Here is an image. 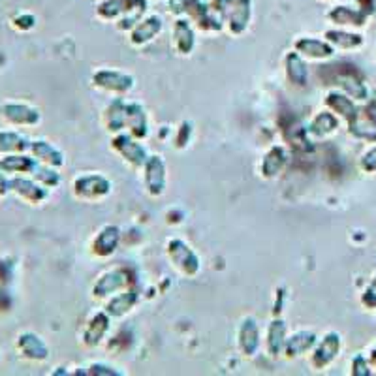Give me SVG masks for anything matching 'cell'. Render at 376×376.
<instances>
[{
    "label": "cell",
    "mask_w": 376,
    "mask_h": 376,
    "mask_svg": "<svg viewBox=\"0 0 376 376\" xmlns=\"http://www.w3.org/2000/svg\"><path fill=\"white\" fill-rule=\"evenodd\" d=\"M145 183L153 196H160L166 188V166L160 156H151L145 162Z\"/></svg>",
    "instance_id": "cell-4"
},
{
    "label": "cell",
    "mask_w": 376,
    "mask_h": 376,
    "mask_svg": "<svg viewBox=\"0 0 376 376\" xmlns=\"http://www.w3.org/2000/svg\"><path fill=\"white\" fill-rule=\"evenodd\" d=\"M118 229L115 226H108L103 228L98 236H96L95 243H92V249L98 256H110L111 252L117 249L118 243Z\"/></svg>",
    "instance_id": "cell-15"
},
{
    "label": "cell",
    "mask_w": 376,
    "mask_h": 376,
    "mask_svg": "<svg viewBox=\"0 0 376 376\" xmlns=\"http://www.w3.org/2000/svg\"><path fill=\"white\" fill-rule=\"evenodd\" d=\"M173 38H175V45H177V49L181 53H190L194 49V44H196V40H194V30L186 21L183 19H179L175 23V29H173Z\"/></svg>",
    "instance_id": "cell-20"
},
{
    "label": "cell",
    "mask_w": 376,
    "mask_h": 376,
    "mask_svg": "<svg viewBox=\"0 0 376 376\" xmlns=\"http://www.w3.org/2000/svg\"><path fill=\"white\" fill-rule=\"evenodd\" d=\"M92 82L98 87L105 90H113V92H126L134 87V79L130 75L121 74V72H113V70H100L96 72Z\"/></svg>",
    "instance_id": "cell-3"
},
{
    "label": "cell",
    "mask_w": 376,
    "mask_h": 376,
    "mask_svg": "<svg viewBox=\"0 0 376 376\" xmlns=\"http://www.w3.org/2000/svg\"><path fill=\"white\" fill-rule=\"evenodd\" d=\"M295 49L303 55H307L310 59H327L333 55V47L327 42L314 40V38H301L297 40Z\"/></svg>",
    "instance_id": "cell-11"
},
{
    "label": "cell",
    "mask_w": 376,
    "mask_h": 376,
    "mask_svg": "<svg viewBox=\"0 0 376 376\" xmlns=\"http://www.w3.org/2000/svg\"><path fill=\"white\" fill-rule=\"evenodd\" d=\"M286 74L295 87L307 85V64L297 53H290L286 57Z\"/></svg>",
    "instance_id": "cell-17"
},
{
    "label": "cell",
    "mask_w": 376,
    "mask_h": 376,
    "mask_svg": "<svg viewBox=\"0 0 376 376\" xmlns=\"http://www.w3.org/2000/svg\"><path fill=\"white\" fill-rule=\"evenodd\" d=\"M284 342H286V325L281 320H275L269 327V339H267L269 352L277 355L284 348Z\"/></svg>",
    "instance_id": "cell-25"
},
{
    "label": "cell",
    "mask_w": 376,
    "mask_h": 376,
    "mask_svg": "<svg viewBox=\"0 0 376 376\" xmlns=\"http://www.w3.org/2000/svg\"><path fill=\"white\" fill-rule=\"evenodd\" d=\"M337 118L333 113H320L312 123H310V132L314 134V136H320V138H324L327 134H331L337 130Z\"/></svg>",
    "instance_id": "cell-26"
},
{
    "label": "cell",
    "mask_w": 376,
    "mask_h": 376,
    "mask_svg": "<svg viewBox=\"0 0 376 376\" xmlns=\"http://www.w3.org/2000/svg\"><path fill=\"white\" fill-rule=\"evenodd\" d=\"M186 2H188V0H170V4H171V8H173V12H175V14L185 12Z\"/></svg>",
    "instance_id": "cell-35"
},
{
    "label": "cell",
    "mask_w": 376,
    "mask_h": 376,
    "mask_svg": "<svg viewBox=\"0 0 376 376\" xmlns=\"http://www.w3.org/2000/svg\"><path fill=\"white\" fill-rule=\"evenodd\" d=\"M371 363H373V365L376 367V350H373V352H371Z\"/></svg>",
    "instance_id": "cell-36"
},
{
    "label": "cell",
    "mask_w": 376,
    "mask_h": 376,
    "mask_svg": "<svg viewBox=\"0 0 376 376\" xmlns=\"http://www.w3.org/2000/svg\"><path fill=\"white\" fill-rule=\"evenodd\" d=\"M138 301V295L136 292H123V294H118L117 297H113L110 303H108V307H105V312L110 314V316H123L125 312L132 309L134 305Z\"/></svg>",
    "instance_id": "cell-23"
},
{
    "label": "cell",
    "mask_w": 376,
    "mask_h": 376,
    "mask_svg": "<svg viewBox=\"0 0 376 376\" xmlns=\"http://www.w3.org/2000/svg\"><path fill=\"white\" fill-rule=\"evenodd\" d=\"M352 375L354 376H369L371 369L367 362H365V358L363 355H355L354 362H352Z\"/></svg>",
    "instance_id": "cell-30"
},
{
    "label": "cell",
    "mask_w": 376,
    "mask_h": 376,
    "mask_svg": "<svg viewBox=\"0 0 376 376\" xmlns=\"http://www.w3.org/2000/svg\"><path fill=\"white\" fill-rule=\"evenodd\" d=\"M162 30V19L160 17H149L143 23H140L132 32V44L141 45V44H147L149 40H153V38L158 34Z\"/></svg>",
    "instance_id": "cell-16"
},
{
    "label": "cell",
    "mask_w": 376,
    "mask_h": 376,
    "mask_svg": "<svg viewBox=\"0 0 376 376\" xmlns=\"http://www.w3.org/2000/svg\"><path fill=\"white\" fill-rule=\"evenodd\" d=\"M337 83H339L340 87L344 89L347 95H350L355 100H367L369 98V92H367V87H365V83L360 79V77H355V74H339L337 75Z\"/></svg>",
    "instance_id": "cell-18"
},
{
    "label": "cell",
    "mask_w": 376,
    "mask_h": 376,
    "mask_svg": "<svg viewBox=\"0 0 376 376\" xmlns=\"http://www.w3.org/2000/svg\"><path fill=\"white\" fill-rule=\"evenodd\" d=\"M362 303L367 309H376V277L369 284V288L365 290V294L362 295Z\"/></svg>",
    "instance_id": "cell-29"
},
{
    "label": "cell",
    "mask_w": 376,
    "mask_h": 376,
    "mask_svg": "<svg viewBox=\"0 0 376 376\" xmlns=\"http://www.w3.org/2000/svg\"><path fill=\"white\" fill-rule=\"evenodd\" d=\"M329 19L337 25H354V27H363L367 21V14L362 10H354L348 6H337L329 12Z\"/></svg>",
    "instance_id": "cell-14"
},
{
    "label": "cell",
    "mask_w": 376,
    "mask_h": 376,
    "mask_svg": "<svg viewBox=\"0 0 376 376\" xmlns=\"http://www.w3.org/2000/svg\"><path fill=\"white\" fill-rule=\"evenodd\" d=\"M168 254H170L171 262L183 271L185 275H196L199 271V260L198 256L192 252V249L188 245H185L179 239H173L170 245H168Z\"/></svg>",
    "instance_id": "cell-2"
},
{
    "label": "cell",
    "mask_w": 376,
    "mask_h": 376,
    "mask_svg": "<svg viewBox=\"0 0 376 376\" xmlns=\"http://www.w3.org/2000/svg\"><path fill=\"white\" fill-rule=\"evenodd\" d=\"M325 103H327L335 113H339L340 117L347 118L348 123L355 121L358 115H360V111H358V108L354 105V102H352L348 96L340 95V92H331V95H327Z\"/></svg>",
    "instance_id": "cell-12"
},
{
    "label": "cell",
    "mask_w": 376,
    "mask_h": 376,
    "mask_svg": "<svg viewBox=\"0 0 376 376\" xmlns=\"http://www.w3.org/2000/svg\"><path fill=\"white\" fill-rule=\"evenodd\" d=\"M228 19L231 32L234 34H241L247 29L249 19H251V0H231Z\"/></svg>",
    "instance_id": "cell-8"
},
{
    "label": "cell",
    "mask_w": 376,
    "mask_h": 376,
    "mask_svg": "<svg viewBox=\"0 0 376 376\" xmlns=\"http://www.w3.org/2000/svg\"><path fill=\"white\" fill-rule=\"evenodd\" d=\"M340 350V337L337 333H327L324 339L320 340V344L314 350V355H312V363H314V367L318 369H322L325 365H329V363L337 358Z\"/></svg>",
    "instance_id": "cell-5"
},
{
    "label": "cell",
    "mask_w": 376,
    "mask_h": 376,
    "mask_svg": "<svg viewBox=\"0 0 376 376\" xmlns=\"http://www.w3.org/2000/svg\"><path fill=\"white\" fill-rule=\"evenodd\" d=\"M90 369H92L90 371L92 375H117L115 371H111V367H105V365H92Z\"/></svg>",
    "instance_id": "cell-34"
},
{
    "label": "cell",
    "mask_w": 376,
    "mask_h": 376,
    "mask_svg": "<svg viewBox=\"0 0 376 376\" xmlns=\"http://www.w3.org/2000/svg\"><path fill=\"white\" fill-rule=\"evenodd\" d=\"M325 38L340 49H354V47L363 44V38L360 34H350V32H342V30H329V32H325Z\"/></svg>",
    "instance_id": "cell-24"
},
{
    "label": "cell",
    "mask_w": 376,
    "mask_h": 376,
    "mask_svg": "<svg viewBox=\"0 0 376 376\" xmlns=\"http://www.w3.org/2000/svg\"><path fill=\"white\" fill-rule=\"evenodd\" d=\"M314 333L310 331H299L295 333L294 337H290V339L284 342V348H286V354L288 355H301L305 354L307 350H309L312 344H314Z\"/></svg>",
    "instance_id": "cell-21"
},
{
    "label": "cell",
    "mask_w": 376,
    "mask_h": 376,
    "mask_svg": "<svg viewBox=\"0 0 376 376\" xmlns=\"http://www.w3.org/2000/svg\"><path fill=\"white\" fill-rule=\"evenodd\" d=\"M348 130H350V134H352V136H355L358 140L371 141V143H375L376 141V126L375 125L363 126L362 117H360V115H358V118H355V121L348 123Z\"/></svg>",
    "instance_id": "cell-28"
},
{
    "label": "cell",
    "mask_w": 376,
    "mask_h": 376,
    "mask_svg": "<svg viewBox=\"0 0 376 376\" xmlns=\"http://www.w3.org/2000/svg\"><path fill=\"white\" fill-rule=\"evenodd\" d=\"M284 164H286V153H284V149H271L266 155V158H264V162H262V173L266 177H275L284 168Z\"/></svg>",
    "instance_id": "cell-22"
},
{
    "label": "cell",
    "mask_w": 376,
    "mask_h": 376,
    "mask_svg": "<svg viewBox=\"0 0 376 376\" xmlns=\"http://www.w3.org/2000/svg\"><path fill=\"white\" fill-rule=\"evenodd\" d=\"M126 126L132 130L136 138L147 136V117L140 103H128L126 105Z\"/></svg>",
    "instance_id": "cell-13"
},
{
    "label": "cell",
    "mask_w": 376,
    "mask_h": 376,
    "mask_svg": "<svg viewBox=\"0 0 376 376\" xmlns=\"http://www.w3.org/2000/svg\"><path fill=\"white\" fill-rule=\"evenodd\" d=\"M239 347L247 355H254L258 352L260 347V329L258 324L252 320V318H247L241 325V331H239Z\"/></svg>",
    "instance_id": "cell-10"
},
{
    "label": "cell",
    "mask_w": 376,
    "mask_h": 376,
    "mask_svg": "<svg viewBox=\"0 0 376 376\" xmlns=\"http://www.w3.org/2000/svg\"><path fill=\"white\" fill-rule=\"evenodd\" d=\"M369 102L365 105V118L369 121L371 125L376 126V92L371 95V98H367Z\"/></svg>",
    "instance_id": "cell-31"
},
{
    "label": "cell",
    "mask_w": 376,
    "mask_h": 376,
    "mask_svg": "<svg viewBox=\"0 0 376 376\" xmlns=\"http://www.w3.org/2000/svg\"><path fill=\"white\" fill-rule=\"evenodd\" d=\"M362 168L365 171H376V147H373L369 153H365L362 158Z\"/></svg>",
    "instance_id": "cell-32"
},
{
    "label": "cell",
    "mask_w": 376,
    "mask_h": 376,
    "mask_svg": "<svg viewBox=\"0 0 376 376\" xmlns=\"http://www.w3.org/2000/svg\"><path fill=\"white\" fill-rule=\"evenodd\" d=\"M145 10V0H105L98 8V15L103 19H115L118 15H125L121 19L118 29H130L136 17Z\"/></svg>",
    "instance_id": "cell-1"
},
{
    "label": "cell",
    "mask_w": 376,
    "mask_h": 376,
    "mask_svg": "<svg viewBox=\"0 0 376 376\" xmlns=\"http://www.w3.org/2000/svg\"><path fill=\"white\" fill-rule=\"evenodd\" d=\"M126 282H128V279H126L125 271L117 269V271H111V273L103 275L102 279L96 282L92 292H95L96 297H105V295H111L118 292V290H123L126 286Z\"/></svg>",
    "instance_id": "cell-9"
},
{
    "label": "cell",
    "mask_w": 376,
    "mask_h": 376,
    "mask_svg": "<svg viewBox=\"0 0 376 376\" xmlns=\"http://www.w3.org/2000/svg\"><path fill=\"white\" fill-rule=\"evenodd\" d=\"M108 329H110V318H108V314H103V312L96 314V316L90 320L87 331H85V342H87L89 347H96V344L103 339V335H105Z\"/></svg>",
    "instance_id": "cell-19"
},
{
    "label": "cell",
    "mask_w": 376,
    "mask_h": 376,
    "mask_svg": "<svg viewBox=\"0 0 376 376\" xmlns=\"http://www.w3.org/2000/svg\"><path fill=\"white\" fill-rule=\"evenodd\" d=\"M113 147L117 149L118 153L134 166H143V164L147 162L145 149L141 147L140 143H136L130 136H117L113 140Z\"/></svg>",
    "instance_id": "cell-7"
},
{
    "label": "cell",
    "mask_w": 376,
    "mask_h": 376,
    "mask_svg": "<svg viewBox=\"0 0 376 376\" xmlns=\"http://www.w3.org/2000/svg\"><path fill=\"white\" fill-rule=\"evenodd\" d=\"M358 4H360V8H362V12H365V14H375V0H358Z\"/></svg>",
    "instance_id": "cell-33"
},
{
    "label": "cell",
    "mask_w": 376,
    "mask_h": 376,
    "mask_svg": "<svg viewBox=\"0 0 376 376\" xmlns=\"http://www.w3.org/2000/svg\"><path fill=\"white\" fill-rule=\"evenodd\" d=\"M110 121H108V125H110V130L113 132H117L121 128H125L126 125V103L123 100H115V102L111 103L110 110Z\"/></svg>",
    "instance_id": "cell-27"
},
{
    "label": "cell",
    "mask_w": 376,
    "mask_h": 376,
    "mask_svg": "<svg viewBox=\"0 0 376 376\" xmlns=\"http://www.w3.org/2000/svg\"><path fill=\"white\" fill-rule=\"evenodd\" d=\"M110 181L103 179L102 175H89V177H83L75 183V192H77V196H82V198H103V196L110 194Z\"/></svg>",
    "instance_id": "cell-6"
}]
</instances>
